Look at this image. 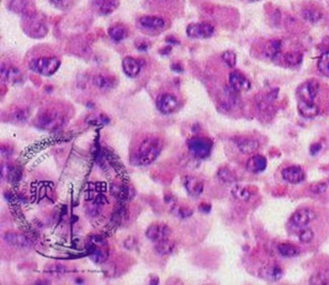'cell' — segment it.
<instances>
[{
	"label": "cell",
	"mask_w": 329,
	"mask_h": 285,
	"mask_svg": "<svg viewBox=\"0 0 329 285\" xmlns=\"http://www.w3.org/2000/svg\"><path fill=\"white\" fill-rule=\"evenodd\" d=\"M137 49L140 50V51H146L148 49V44L147 43H141V44H139Z\"/></svg>",
	"instance_id": "cell-49"
},
{
	"label": "cell",
	"mask_w": 329,
	"mask_h": 285,
	"mask_svg": "<svg viewBox=\"0 0 329 285\" xmlns=\"http://www.w3.org/2000/svg\"><path fill=\"white\" fill-rule=\"evenodd\" d=\"M235 143L239 152L245 155H251L255 153L260 147L259 141L251 137H237L235 138Z\"/></svg>",
	"instance_id": "cell-12"
},
{
	"label": "cell",
	"mask_w": 329,
	"mask_h": 285,
	"mask_svg": "<svg viewBox=\"0 0 329 285\" xmlns=\"http://www.w3.org/2000/svg\"><path fill=\"white\" fill-rule=\"evenodd\" d=\"M66 124V117L60 111H46L42 113L36 119V126L41 130H60Z\"/></svg>",
	"instance_id": "cell-2"
},
{
	"label": "cell",
	"mask_w": 329,
	"mask_h": 285,
	"mask_svg": "<svg viewBox=\"0 0 329 285\" xmlns=\"http://www.w3.org/2000/svg\"><path fill=\"white\" fill-rule=\"evenodd\" d=\"M316 219V213L311 208H299L291 216L290 223L296 228L303 229Z\"/></svg>",
	"instance_id": "cell-6"
},
{
	"label": "cell",
	"mask_w": 329,
	"mask_h": 285,
	"mask_svg": "<svg viewBox=\"0 0 329 285\" xmlns=\"http://www.w3.org/2000/svg\"><path fill=\"white\" fill-rule=\"evenodd\" d=\"M90 259L96 263H99V264L104 263L108 259V253L102 249H95L93 250L90 255Z\"/></svg>",
	"instance_id": "cell-37"
},
{
	"label": "cell",
	"mask_w": 329,
	"mask_h": 285,
	"mask_svg": "<svg viewBox=\"0 0 329 285\" xmlns=\"http://www.w3.org/2000/svg\"><path fill=\"white\" fill-rule=\"evenodd\" d=\"M319 83L316 80H307L297 89V96L301 101H314L319 92Z\"/></svg>",
	"instance_id": "cell-9"
},
{
	"label": "cell",
	"mask_w": 329,
	"mask_h": 285,
	"mask_svg": "<svg viewBox=\"0 0 329 285\" xmlns=\"http://www.w3.org/2000/svg\"><path fill=\"white\" fill-rule=\"evenodd\" d=\"M92 240L93 242H94L95 244L100 245V246H103V245L105 244V241H104V240H103V238H102V237H100V236H93Z\"/></svg>",
	"instance_id": "cell-46"
},
{
	"label": "cell",
	"mask_w": 329,
	"mask_h": 285,
	"mask_svg": "<svg viewBox=\"0 0 329 285\" xmlns=\"http://www.w3.org/2000/svg\"><path fill=\"white\" fill-rule=\"evenodd\" d=\"M302 16L305 21L313 23V24H316L321 20L322 13L315 8H306V9L303 10Z\"/></svg>",
	"instance_id": "cell-30"
},
{
	"label": "cell",
	"mask_w": 329,
	"mask_h": 285,
	"mask_svg": "<svg viewBox=\"0 0 329 285\" xmlns=\"http://www.w3.org/2000/svg\"><path fill=\"white\" fill-rule=\"evenodd\" d=\"M278 252L286 258H293L300 254V249L290 243H281L278 245Z\"/></svg>",
	"instance_id": "cell-26"
},
{
	"label": "cell",
	"mask_w": 329,
	"mask_h": 285,
	"mask_svg": "<svg viewBox=\"0 0 329 285\" xmlns=\"http://www.w3.org/2000/svg\"><path fill=\"white\" fill-rule=\"evenodd\" d=\"M171 68L175 72H182L183 71L182 66L180 65H177V64H174V65H172Z\"/></svg>",
	"instance_id": "cell-50"
},
{
	"label": "cell",
	"mask_w": 329,
	"mask_h": 285,
	"mask_svg": "<svg viewBox=\"0 0 329 285\" xmlns=\"http://www.w3.org/2000/svg\"><path fill=\"white\" fill-rule=\"evenodd\" d=\"M53 3H54V4H60V3H63V2H65L66 0H51Z\"/></svg>",
	"instance_id": "cell-52"
},
{
	"label": "cell",
	"mask_w": 329,
	"mask_h": 285,
	"mask_svg": "<svg viewBox=\"0 0 329 285\" xmlns=\"http://www.w3.org/2000/svg\"><path fill=\"white\" fill-rule=\"evenodd\" d=\"M25 18L26 20L24 21V26L27 35L35 39L43 38L47 35L48 28L42 19L30 13L26 15Z\"/></svg>",
	"instance_id": "cell-5"
},
{
	"label": "cell",
	"mask_w": 329,
	"mask_h": 285,
	"mask_svg": "<svg viewBox=\"0 0 329 285\" xmlns=\"http://www.w3.org/2000/svg\"><path fill=\"white\" fill-rule=\"evenodd\" d=\"M149 283H150V284H153V283L158 284V283H159V280H158V277H157V276H154V278L152 277V278H151V280L149 281Z\"/></svg>",
	"instance_id": "cell-51"
},
{
	"label": "cell",
	"mask_w": 329,
	"mask_h": 285,
	"mask_svg": "<svg viewBox=\"0 0 329 285\" xmlns=\"http://www.w3.org/2000/svg\"><path fill=\"white\" fill-rule=\"evenodd\" d=\"M308 282L311 284H329V272L328 271H318L314 273Z\"/></svg>",
	"instance_id": "cell-31"
},
{
	"label": "cell",
	"mask_w": 329,
	"mask_h": 285,
	"mask_svg": "<svg viewBox=\"0 0 329 285\" xmlns=\"http://www.w3.org/2000/svg\"><path fill=\"white\" fill-rule=\"evenodd\" d=\"M108 35L114 42L119 43V42H122L123 39L127 38L128 31H127L126 27L123 26L121 24H115L108 29Z\"/></svg>",
	"instance_id": "cell-24"
},
{
	"label": "cell",
	"mask_w": 329,
	"mask_h": 285,
	"mask_svg": "<svg viewBox=\"0 0 329 285\" xmlns=\"http://www.w3.org/2000/svg\"><path fill=\"white\" fill-rule=\"evenodd\" d=\"M231 195L240 201H247L249 200L252 196V192L249 190V188L241 186V185H236L231 189Z\"/></svg>",
	"instance_id": "cell-25"
},
{
	"label": "cell",
	"mask_w": 329,
	"mask_h": 285,
	"mask_svg": "<svg viewBox=\"0 0 329 285\" xmlns=\"http://www.w3.org/2000/svg\"><path fill=\"white\" fill-rule=\"evenodd\" d=\"M282 177L285 181L293 185H297L302 182L305 179V174H304V171L300 166L294 165L284 169L282 171Z\"/></svg>",
	"instance_id": "cell-13"
},
{
	"label": "cell",
	"mask_w": 329,
	"mask_h": 285,
	"mask_svg": "<svg viewBox=\"0 0 329 285\" xmlns=\"http://www.w3.org/2000/svg\"><path fill=\"white\" fill-rule=\"evenodd\" d=\"M249 1H252V2H255V1H260V0H249Z\"/></svg>",
	"instance_id": "cell-53"
},
{
	"label": "cell",
	"mask_w": 329,
	"mask_h": 285,
	"mask_svg": "<svg viewBox=\"0 0 329 285\" xmlns=\"http://www.w3.org/2000/svg\"><path fill=\"white\" fill-rule=\"evenodd\" d=\"M315 238V232L311 228L304 227L299 234V240L303 243V244H308L311 243Z\"/></svg>",
	"instance_id": "cell-38"
},
{
	"label": "cell",
	"mask_w": 329,
	"mask_h": 285,
	"mask_svg": "<svg viewBox=\"0 0 329 285\" xmlns=\"http://www.w3.org/2000/svg\"><path fill=\"white\" fill-rule=\"evenodd\" d=\"M93 84L100 90H110L114 87V80L103 75H96L93 77Z\"/></svg>",
	"instance_id": "cell-27"
},
{
	"label": "cell",
	"mask_w": 329,
	"mask_h": 285,
	"mask_svg": "<svg viewBox=\"0 0 329 285\" xmlns=\"http://www.w3.org/2000/svg\"><path fill=\"white\" fill-rule=\"evenodd\" d=\"M211 205H207V203H203V205H201L200 206V208H199V210L200 211H202V212H204V213H208V212H210V210H211Z\"/></svg>",
	"instance_id": "cell-48"
},
{
	"label": "cell",
	"mask_w": 329,
	"mask_h": 285,
	"mask_svg": "<svg viewBox=\"0 0 329 285\" xmlns=\"http://www.w3.org/2000/svg\"><path fill=\"white\" fill-rule=\"evenodd\" d=\"M317 68L321 74L329 77V51L323 52L318 60Z\"/></svg>",
	"instance_id": "cell-32"
},
{
	"label": "cell",
	"mask_w": 329,
	"mask_h": 285,
	"mask_svg": "<svg viewBox=\"0 0 329 285\" xmlns=\"http://www.w3.org/2000/svg\"><path fill=\"white\" fill-rule=\"evenodd\" d=\"M228 82H229L230 89L235 91L236 93H240V92L248 91L250 89V81L238 70L230 72Z\"/></svg>",
	"instance_id": "cell-11"
},
{
	"label": "cell",
	"mask_w": 329,
	"mask_h": 285,
	"mask_svg": "<svg viewBox=\"0 0 329 285\" xmlns=\"http://www.w3.org/2000/svg\"><path fill=\"white\" fill-rule=\"evenodd\" d=\"M320 149H321V145H320V144H318V143L314 144V145L311 147V153H312L313 155H316V153L319 152Z\"/></svg>",
	"instance_id": "cell-47"
},
{
	"label": "cell",
	"mask_w": 329,
	"mask_h": 285,
	"mask_svg": "<svg viewBox=\"0 0 329 285\" xmlns=\"http://www.w3.org/2000/svg\"><path fill=\"white\" fill-rule=\"evenodd\" d=\"M218 178L224 184H235L237 181V175L230 169L221 168L218 171Z\"/></svg>",
	"instance_id": "cell-29"
},
{
	"label": "cell",
	"mask_w": 329,
	"mask_h": 285,
	"mask_svg": "<svg viewBox=\"0 0 329 285\" xmlns=\"http://www.w3.org/2000/svg\"><path fill=\"white\" fill-rule=\"evenodd\" d=\"M215 33V28L209 23H192L186 29V34L191 39H209Z\"/></svg>",
	"instance_id": "cell-7"
},
{
	"label": "cell",
	"mask_w": 329,
	"mask_h": 285,
	"mask_svg": "<svg viewBox=\"0 0 329 285\" xmlns=\"http://www.w3.org/2000/svg\"><path fill=\"white\" fill-rule=\"evenodd\" d=\"M179 106L178 99L175 95L165 93L159 95L157 99V108L158 111L164 115H170L174 113Z\"/></svg>",
	"instance_id": "cell-8"
},
{
	"label": "cell",
	"mask_w": 329,
	"mask_h": 285,
	"mask_svg": "<svg viewBox=\"0 0 329 285\" xmlns=\"http://www.w3.org/2000/svg\"><path fill=\"white\" fill-rule=\"evenodd\" d=\"M28 117L29 114H27L26 110H17L11 115V119L18 124L25 123Z\"/></svg>",
	"instance_id": "cell-41"
},
{
	"label": "cell",
	"mask_w": 329,
	"mask_h": 285,
	"mask_svg": "<svg viewBox=\"0 0 329 285\" xmlns=\"http://www.w3.org/2000/svg\"><path fill=\"white\" fill-rule=\"evenodd\" d=\"M173 212L177 216H179L181 218H186V217H188V216H190L192 214V210L191 209L187 208H178V207H174L173 208Z\"/></svg>",
	"instance_id": "cell-43"
},
{
	"label": "cell",
	"mask_w": 329,
	"mask_h": 285,
	"mask_svg": "<svg viewBox=\"0 0 329 285\" xmlns=\"http://www.w3.org/2000/svg\"><path fill=\"white\" fill-rule=\"evenodd\" d=\"M136 245H137V241H136V239L133 237L127 238L125 240V242H124V246L128 250H132L136 247Z\"/></svg>",
	"instance_id": "cell-44"
},
{
	"label": "cell",
	"mask_w": 329,
	"mask_h": 285,
	"mask_svg": "<svg viewBox=\"0 0 329 285\" xmlns=\"http://www.w3.org/2000/svg\"><path fill=\"white\" fill-rule=\"evenodd\" d=\"M259 275L265 280L278 281L283 277L284 271L278 264H266L260 269Z\"/></svg>",
	"instance_id": "cell-15"
},
{
	"label": "cell",
	"mask_w": 329,
	"mask_h": 285,
	"mask_svg": "<svg viewBox=\"0 0 329 285\" xmlns=\"http://www.w3.org/2000/svg\"><path fill=\"white\" fill-rule=\"evenodd\" d=\"M183 185L187 193L193 197L202 195L204 191V182L197 177L186 176L183 179Z\"/></svg>",
	"instance_id": "cell-14"
},
{
	"label": "cell",
	"mask_w": 329,
	"mask_h": 285,
	"mask_svg": "<svg viewBox=\"0 0 329 285\" xmlns=\"http://www.w3.org/2000/svg\"><path fill=\"white\" fill-rule=\"evenodd\" d=\"M187 145L191 155L198 159H205L209 157L212 148V142L210 138L200 136H195L189 139Z\"/></svg>",
	"instance_id": "cell-4"
},
{
	"label": "cell",
	"mask_w": 329,
	"mask_h": 285,
	"mask_svg": "<svg viewBox=\"0 0 329 285\" xmlns=\"http://www.w3.org/2000/svg\"><path fill=\"white\" fill-rule=\"evenodd\" d=\"M267 167V159L262 155L256 154L248 159L246 162V169L253 174H259Z\"/></svg>",
	"instance_id": "cell-20"
},
{
	"label": "cell",
	"mask_w": 329,
	"mask_h": 285,
	"mask_svg": "<svg viewBox=\"0 0 329 285\" xmlns=\"http://www.w3.org/2000/svg\"><path fill=\"white\" fill-rule=\"evenodd\" d=\"M3 240L10 246L19 248V249H27L31 246V242L27 239L25 236L15 232H6L3 234Z\"/></svg>",
	"instance_id": "cell-16"
},
{
	"label": "cell",
	"mask_w": 329,
	"mask_h": 285,
	"mask_svg": "<svg viewBox=\"0 0 329 285\" xmlns=\"http://www.w3.org/2000/svg\"><path fill=\"white\" fill-rule=\"evenodd\" d=\"M61 67V60L55 56H42L34 59L30 64V68L34 72L43 76H51Z\"/></svg>",
	"instance_id": "cell-3"
},
{
	"label": "cell",
	"mask_w": 329,
	"mask_h": 285,
	"mask_svg": "<svg viewBox=\"0 0 329 285\" xmlns=\"http://www.w3.org/2000/svg\"><path fill=\"white\" fill-rule=\"evenodd\" d=\"M222 57L224 59V63L228 67H235V65L237 64V54L236 52L233 51H226L222 54Z\"/></svg>",
	"instance_id": "cell-40"
},
{
	"label": "cell",
	"mask_w": 329,
	"mask_h": 285,
	"mask_svg": "<svg viewBox=\"0 0 329 285\" xmlns=\"http://www.w3.org/2000/svg\"><path fill=\"white\" fill-rule=\"evenodd\" d=\"M139 24L140 26L147 30H161L166 26L164 19L152 15L142 16L139 20Z\"/></svg>",
	"instance_id": "cell-17"
},
{
	"label": "cell",
	"mask_w": 329,
	"mask_h": 285,
	"mask_svg": "<svg viewBox=\"0 0 329 285\" xmlns=\"http://www.w3.org/2000/svg\"><path fill=\"white\" fill-rule=\"evenodd\" d=\"M154 250H156V252L158 253V255H160V256L170 255L175 250V244L171 241H169V239L168 240H164V241L156 243Z\"/></svg>",
	"instance_id": "cell-28"
},
{
	"label": "cell",
	"mask_w": 329,
	"mask_h": 285,
	"mask_svg": "<svg viewBox=\"0 0 329 285\" xmlns=\"http://www.w3.org/2000/svg\"><path fill=\"white\" fill-rule=\"evenodd\" d=\"M1 78L4 81L10 82V83H15L19 82L20 79L22 78V74L19 69L16 67H6V66H1Z\"/></svg>",
	"instance_id": "cell-23"
},
{
	"label": "cell",
	"mask_w": 329,
	"mask_h": 285,
	"mask_svg": "<svg viewBox=\"0 0 329 285\" xmlns=\"http://www.w3.org/2000/svg\"><path fill=\"white\" fill-rule=\"evenodd\" d=\"M162 151V142L157 137H147L141 143L133 159L137 165L148 166L153 163Z\"/></svg>",
	"instance_id": "cell-1"
},
{
	"label": "cell",
	"mask_w": 329,
	"mask_h": 285,
	"mask_svg": "<svg viewBox=\"0 0 329 285\" xmlns=\"http://www.w3.org/2000/svg\"><path fill=\"white\" fill-rule=\"evenodd\" d=\"M94 6L98 13L108 15L114 12L119 6V0H94Z\"/></svg>",
	"instance_id": "cell-21"
},
{
	"label": "cell",
	"mask_w": 329,
	"mask_h": 285,
	"mask_svg": "<svg viewBox=\"0 0 329 285\" xmlns=\"http://www.w3.org/2000/svg\"><path fill=\"white\" fill-rule=\"evenodd\" d=\"M285 63L291 66L300 65L303 62V53L299 52H287L284 55Z\"/></svg>",
	"instance_id": "cell-34"
},
{
	"label": "cell",
	"mask_w": 329,
	"mask_h": 285,
	"mask_svg": "<svg viewBox=\"0 0 329 285\" xmlns=\"http://www.w3.org/2000/svg\"><path fill=\"white\" fill-rule=\"evenodd\" d=\"M122 67L124 73L130 78L137 77L142 69L141 64L131 56H126L122 62Z\"/></svg>",
	"instance_id": "cell-18"
},
{
	"label": "cell",
	"mask_w": 329,
	"mask_h": 285,
	"mask_svg": "<svg viewBox=\"0 0 329 285\" xmlns=\"http://www.w3.org/2000/svg\"><path fill=\"white\" fill-rule=\"evenodd\" d=\"M298 111L304 118H314L319 114L318 106L314 101H299Z\"/></svg>",
	"instance_id": "cell-19"
},
{
	"label": "cell",
	"mask_w": 329,
	"mask_h": 285,
	"mask_svg": "<svg viewBox=\"0 0 329 285\" xmlns=\"http://www.w3.org/2000/svg\"><path fill=\"white\" fill-rule=\"evenodd\" d=\"M110 193H111V195L117 197L119 199H126L129 196V191L127 188L119 186V185H115V184H113L111 186Z\"/></svg>",
	"instance_id": "cell-35"
},
{
	"label": "cell",
	"mask_w": 329,
	"mask_h": 285,
	"mask_svg": "<svg viewBox=\"0 0 329 285\" xmlns=\"http://www.w3.org/2000/svg\"><path fill=\"white\" fill-rule=\"evenodd\" d=\"M282 51V42L280 39L268 40L264 46V55L269 59H274Z\"/></svg>",
	"instance_id": "cell-22"
},
{
	"label": "cell",
	"mask_w": 329,
	"mask_h": 285,
	"mask_svg": "<svg viewBox=\"0 0 329 285\" xmlns=\"http://www.w3.org/2000/svg\"><path fill=\"white\" fill-rule=\"evenodd\" d=\"M44 272L57 276V275H62V274L66 273L68 272V269H67V267L62 264V263H51L45 268Z\"/></svg>",
	"instance_id": "cell-33"
},
{
	"label": "cell",
	"mask_w": 329,
	"mask_h": 285,
	"mask_svg": "<svg viewBox=\"0 0 329 285\" xmlns=\"http://www.w3.org/2000/svg\"><path fill=\"white\" fill-rule=\"evenodd\" d=\"M171 234L170 228L165 224H152L150 225L145 232V236L148 240L153 243L168 240Z\"/></svg>",
	"instance_id": "cell-10"
},
{
	"label": "cell",
	"mask_w": 329,
	"mask_h": 285,
	"mask_svg": "<svg viewBox=\"0 0 329 285\" xmlns=\"http://www.w3.org/2000/svg\"><path fill=\"white\" fill-rule=\"evenodd\" d=\"M309 189H311L312 193H314L316 195H321L326 192L327 185H326V182H323V181H317V182L313 184Z\"/></svg>",
	"instance_id": "cell-42"
},
{
	"label": "cell",
	"mask_w": 329,
	"mask_h": 285,
	"mask_svg": "<svg viewBox=\"0 0 329 285\" xmlns=\"http://www.w3.org/2000/svg\"><path fill=\"white\" fill-rule=\"evenodd\" d=\"M94 202H97V203L103 206V205H105V203H108V200L106 199L105 196L99 195H97V196L94 198Z\"/></svg>",
	"instance_id": "cell-45"
},
{
	"label": "cell",
	"mask_w": 329,
	"mask_h": 285,
	"mask_svg": "<svg viewBox=\"0 0 329 285\" xmlns=\"http://www.w3.org/2000/svg\"><path fill=\"white\" fill-rule=\"evenodd\" d=\"M102 205H99L97 202H93L90 203L89 206H87L86 208V213L89 217H97L100 215L101 211H102Z\"/></svg>",
	"instance_id": "cell-39"
},
{
	"label": "cell",
	"mask_w": 329,
	"mask_h": 285,
	"mask_svg": "<svg viewBox=\"0 0 329 285\" xmlns=\"http://www.w3.org/2000/svg\"><path fill=\"white\" fill-rule=\"evenodd\" d=\"M10 9L17 13H28V3L26 0H11Z\"/></svg>",
	"instance_id": "cell-36"
}]
</instances>
